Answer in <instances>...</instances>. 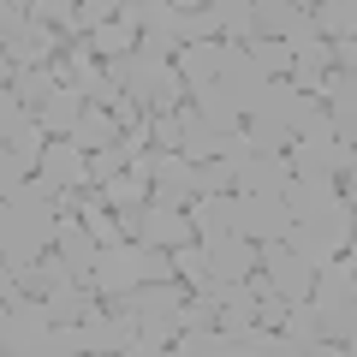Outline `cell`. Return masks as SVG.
I'll return each mask as SVG.
<instances>
[{
  "label": "cell",
  "mask_w": 357,
  "mask_h": 357,
  "mask_svg": "<svg viewBox=\"0 0 357 357\" xmlns=\"http://www.w3.org/2000/svg\"><path fill=\"white\" fill-rule=\"evenodd\" d=\"M351 298H357V268H351V250H340L333 262L316 268L310 280V304L321 316V340L333 351H351Z\"/></svg>",
  "instance_id": "6da1fadb"
},
{
  "label": "cell",
  "mask_w": 357,
  "mask_h": 357,
  "mask_svg": "<svg viewBox=\"0 0 357 357\" xmlns=\"http://www.w3.org/2000/svg\"><path fill=\"white\" fill-rule=\"evenodd\" d=\"M54 244V215H24V208H0V262L13 268H24V262H36L42 250Z\"/></svg>",
  "instance_id": "7a4b0ae2"
},
{
  "label": "cell",
  "mask_w": 357,
  "mask_h": 357,
  "mask_svg": "<svg viewBox=\"0 0 357 357\" xmlns=\"http://www.w3.org/2000/svg\"><path fill=\"white\" fill-rule=\"evenodd\" d=\"M84 286H89L96 298L131 292V286H137V244H131V238L102 244V250H96V262H89V274H84Z\"/></svg>",
  "instance_id": "3957f363"
},
{
  "label": "cell",
  "mask_w": 357,
  "mask_h": 357,
  "mask_svg": "<svg viewBox=\"0 0 357 357\" xmlns=\"http://www.w3.org/2000/svg\"><path fill=\"white\" fill-rule=\"evenodd\" d=\"M48 333H54L48 304L18 292L13 304H6V345H0V351H48Z\"/></svg>",
  "instance_id": "277c9868"
},
{
  "label": "cell",
  "mask_w": 357,
  "mask_h": 357,
  "mask_svg": "<svg viewBox=\"0 0 357 357\" xmlns=\"http://www.w3.org/2000/svg\"><path fill=\"white\" fill-rule=\"evenodd\" d=\"M232 203H238V232L250 244H274L292 232V208H286V197H238L232 191Z\"/></svg>",
  "instance_id": "5b68a950"
},
{
  "label": "cell",
  "mask_w": 357,
  "mask_h": 357,
  "mask_svg": "<svg viewBox=\"0 0 357 357\" xmlns=\"http://www.w3.org/2000/svg\"><path fill=\"white\" fill-rule=\"evenodd\" d=\"M286 178H292V167H286V155H262L250 149L244 161H232V191L238 197H280Z\"/></svg>",
  "instance_id": "8992f818"
},
{
  "label": "cell",
  "mask_w": 357,
  "mask_h": 357,
  "mask_svg": "<svg viewBox=\"0 0 357 357\" xmlns=\"http://www.w3.org/2000/svg\"><path fill=\"white\" fill-rule=\"evenodd\" d=\"M203 244V268L215 280H250L256 274V244L244 232H220V238H197Z\"/></svg>",
  "instance_id": "52a82bcc"
},
{
  "label": "cell",
  "mask_w": 357,
  "mask_h": 357,
  "mask_svg": "<svg viewBox=\"0 0 357 357\" xmlns=\"http://www.w3.org/2000/svg\"><path fill=\"white\" fill-rule=\"evenodd\" d=\"M280 197H286V208H292V220H316V215H328L345 191H340L333 173H292Z\"/></svg>",
  "instance_id": "ba28073f"
},
{
  "label": "cell",
  "mask_w": 357,
  "mask_h": 357,
  "mask_svg": "<svg viewBox=\"0 0 357 357\" xmlns=\"http://www.w3.org/2000/svg\"><path fill=\"white\" fill-rule=\"evenodd\" d=\"M220 84L232 89V102H238V114H256L262 107V84L268 77L250 66V54H244V42H220Z\"/></svg>",
  "instance_id": "9c48e42d"
},
{
  "label": "cell",
  "mask_w": 357,
  "mask_h": 357,
  "mask_svg": "<svg viewBox=\"0 0 357 357\" xmlns=\"http://www.w3.org/2000/svg\"><path fill=\"white\" fill-rule=\"evenodd\" d=\"M256 114H274V119H286V126H304V119H316L321 114V96L316 89H298L292 77H268L262 84V107H256Z\"/></svg>",
  "instance_id": "30bf717a"
},
{
  "label": "cell",
  "mask_w": 357,
  "mask_h": 357,
  "mask_svg": "<svg viewBox=\"0 0 357 357\" xmlns=\"http://www.w3.org/2000/svg\"><path fill=\"white\" fill-rule=\"evenodd\" d=\"M185 220H191L197 238H220V232H238V203H232V191L191 197V203H185Z\"/></svg>",
  "instance_id": "8fae6325"
},
{
  "label": "cell",
  "mask_w": 357,
  "mask_h": 357,
  "mask_svg": "<svg viewBox=\"0 0 357 357\" xmlns=\"http://www.w3.org/2000/svg\"><path fill=\"white\" fill-rule=\"evenodd\" d=\"M185 238H197L185 208H161V203H143V220H137V244H161V250H178Z\"/></svg>",
  "instance_id": "7c38bea8"
},
{
  "label": "cell",
  "mask_w": 357,
  "mask_h": 357,
  "mask_svg": "<svg viewBox=\"0 0 357 357\" xmlns=\"http://www.w3.org/2000/svg\"><path fill=\"white\" fill-rule=\"evenodd\" d=\"M60 48H66L60 30H48V24H36V18H24V30L6 42V60H13V66H48Z\"/></svg>",
  "instance_id": "4fadbf2b"
},
{
  "label": "cell",
  "mask_w": 357,
  "mask_h": 357,
  "mask_svg": "<svg viewBox=\"0 0 357 357\" xmlns=\"http://www.w3.org/2000/svg\"><path fill=\"white\" fill-rule=\"evenodd\" d=\"M54 250H60L66 262H72V274L84 280V274H89V262H96V250H102V244L89 238V227H84L77 215H54Z\"/></svg>",
  "instance_id": "5bb4252c"
},
{
  "label": "cell",
  "mask_w": 357,
  "mask_h": 357,
  "mask_svg": "<svg viewBox=\"0 0 357 357\" xmlns=\"http://www.w3.org/2000/svg\"><path fill=\"white\" fill-rule=\"evenodd\" d=\"M173 72L185 77V89H203L220 77V42H178L173 48Z\"/></svg>",
  "instance_id": "9a60e30c"
},
{
  "label": "cell",
  "mask_w": 357,
  "mask_h": 357,
  "mask_svg": "<svg viewBox=\"0 0 357 357\" xmlns=\"http://www.w3.org/2000/svg\"><path fill=\"white\" fill-rule=\"evenodd\" d=\"M36 173L48 178V185H89V178H84V149H77L72 137H48V143H42Z\"/></svg>",
  "instance_id": "2e32d148"
},
{
  "label": "cell",
  "mask_w": 357,
  "mask_h": 357,
  "mask_svg": "<svg viewBox=\"0 0 357 357\" xmlns=\"http://www.w3.org/2000/svg\"><path fill=\"white\" fill-rule=\"evenodd\" d=\"M66 137H72L77 149L89 155V149H102V143H119V119L107 114V107H96V102H84V107H77V126L66 131Z\"/></svg>",
  "instance_id": "e0dca14e"
},
{
  "label": "cell",
  "mask_w": 357,
  "mask_h": 357,
  "mask_svg": "<svg viewBox=\"0 0 357 357\" xmlns=\"http://www.w3.org/2000/svg\"><path fill=\"white\" fill-rule=\"evenodd\" d=\"M191 107H197V114H203L215 131H232V126H244L238 102H232V89L220 84V77H215V84H203V89H191Z\"/></svg>",
  "instance_id": "ac0fdd59"
},
{
  "label": "cell",
  "mask_w": 357,
  "mask_h": 357,
  "mask_svg": "<svg viewBox=\"0 0 357 357\" xmlns=\"http://www.w3.org/2000/svg\"><path fill=\"white\" fill-rule=\"evenodd\" d=\"M96 197H102L107 208H143V203H149V173H143V167H126V173L102 178Z\"/></svg>",
  "instance_id": "d6986e66"
},
{
  "label": "cell",
  "mask_w": 357,
  "mask_h": 357,
  "mask_svg": "<svg viewBox=\"0 0 357 357\" xmlns=\"http://www.w3.org/2000/svg\"><path fill=\"white\" fill-rule=\"evenodd\" d=\"M77 107H84V102H77V89L54 84V89H48V102L36 107V126L48 131V137H66V131L77 126Z\"/></svg>",
  "instance_id": "ffe728a7"
},
{
  "label": "cell",
  "mask_w": 357,
  "mask_h": 357,
  "mask_svg": "<svg viewBox=\"0 0 357 357\" xmlns=\"http://www.w3.org/2000/svg\"><path fill=\"white\" fill-rule=\"evenodd\" d=\"M333 72V54H328V42H304V48H292V66H286V77H292L298 89H316L321 77Z\"/></svg>",
  "instance_id": "44dd1931"
},
{
  "label": "cell",
  "mask_w": 357,
  "mask_h": 357,
  "mask_svg": "<svg viewBox=\"0 0 357 357\" xmlns=\"http://www.w3.org/2000/svg\"><path fill=\"white\" fill-rule=\"evenodd\" d=\"M54 84H60V77H54L48 66H13V77H6V89H13V96L30 107V114L48 102V89H54Z\"/></svg>",
  "instance_id": "7402d4cb"
},
{
  "label": "cell",
  "mask_w": 357,
  "mask_h": 357,
  "mask_svg": "<svg viewBox=\"0 0 357 357\" xmlns=\"http://www.w3.org/2000/svg\"><path fill=\"white\" fill-rule=\"evenodd\" d=\"M244 137H250V149H262V155H286L292 126L274 119V114H244Z\"/></svg>",
  "instance_id": "603a6c76"
},
{
  "label": "cell",
  "mask_w": 357,
  "mask_h": 357,
  "mask_svg": "<svg viewBox=\"0 0 357 357\" xmlns=\"http://www.w3.org/2000/svg\"><path fill=\"white\" fill-rule=\"evenodd\" d=\"M244 54H250V66L262 77H286V66H292V48H286L280 36H250V42H244Z\"/></svg>",
  "instance_id": "cb8c5ba5"
},
{
  "label": "cell",
  "mask_w": 357,
  "mask_h": 357,
  "mask_svg": "<svg viewBox=\"0 0 357 357\" xmlns=\"http://www.w3.org/2000/svg\"><path fill=\"white\" fill-rule=\"evenodd\" d=\"M310 24H316L321 42L351 36V0H316V6H310Z\"/></svg>",
  "instance_id": "d4e9b609"
},
{
  "label": "cell",
  "mask_w": 357,
  "mask_h": 357,
  "mask_svg": "<svg viewBox=\"0 0 357 357\" xmlns=\"http://www.w3.org/2000/svg\"><path fill=\"white\" fill-rule=\"evenodd\" d=\"M178 42H220L215 6H178Z\"/></svg>",
  "instance_id": "484cf974"
},
{
  "label": "cell",
  "mask_w": 357,
  "mask_h": 357,
  "mask_svg": "<svg viewBox=\"0 0 357 357\" xmlns=\"http://www.w3.org/2000/svg\"><path fill=\"white\" fill-rule=\"evenodd\" d=\"M126 48H137V30H126L119 18H107V24L89 30V54H96V60H114V54H126Z\"/></svg>",
  "instance_id": "4316f807"
},
{
  "label": "cell",
  "mask_w": 357,
  "mask_h": 357,
  "mask_svg": "<svg viewBox=\"0 0 357 357\" xmlns=\"http://www.w3.org/2000/svg\"><path fill=\"white\" fill-rule=\"evenodd\" d=\"M126 167H131L126 143H102V149H89V155H84V178H89V185H102V178L126 173Z\"/></svg>",
  "instance_id": "83f0119b"
},
{
  "label": "cell",
  "mask_w": 357,
  "mask_h": 357,
  "mask_svg": "<svg viewBox=\"0 0 357 357\" xmlns=\"http://www.w3.org/2000/svg\"><path fill=\"white\" fill-rule=\"evenodd\" d=\"M208 191H232V161H220V155L191 161V197H208Z\"/></svg>",
  "instance_id": "f1b7e54d"
},
{
  "label": "cell",
  "mask_w": 357,
  "mask_h": 357,
  "mask_svg": "<svg viewBox=\"0 0 357 357\" xmlns=\"http://www.w3.org/2000/svg\"><path fill=\"white\" fill-rule=\"evenodd\" d=\"M178 316H137V351H173Z\"/></svg>",
  "instance_id": "f546056e"
},
{
  "label": "cell",
  "mask_w": 357,
  "mask_h": 357,
  "mask_svg": "<svg viewBox=\"0 0 357 357\" xmlns=\"http://www.w3.org/2000/svg\"><path fill=\"white\" fill-rule=\"evenodd\" d=\"M72 13H77V0H30V6H24V18L60 30V36H77V30H72Z\"/></svg>",
  "instance_id": "4dcf8cb0"
},
{
  "label": "cell",
  "mask_w": 357,
  "mask_h": 357,
  "mask_svg": "<svg viewBox=\"0 0 357 357\" xmlns=\"http://www.w3.org/2000/svg\"><path fill=\"white\" fill-rule=\"evenodd\" d=\"M185 102H191V89H185V77H178L173 66H167V72H161V84L149 89V114H173V107H185Z\"/></svg>",
  "instance_id": "1f68e13d"
},
{
  "label": "cell",
  "mask_w": 357,
  "mask_h": 357,
  "mask_svg": "<svg viewBox=\"0 0 357 357\" xmlns=\"http://www.w3.org/2000/svg\"><path fill=\"white\" fill-rule=\"evenodd\" d=\"M0 143H13V149H18V161H24L30 173H36V161H42V143H48V131H42V126H36V114H30L24 126L13 131V137H0Z\"/></svg>",
  "instance_id": "d6a6232c"
},
{
  "label": "cell",
  "mask_w": 357,
  "mask_h": 357,
  "mask_svg": "<svg viewBox=\"0 0 357 357\" xmlns=\"http://www.w3.org/2000/svg\"><path fill=\"white\" fill-rule=\"evenodd\" d=\"M173 274H178L185 286H191V292L208 280V268H203V244H197V238H185V244L173 250Z\"/></svg>",
  "instance_id": "836d02e7"
},
{
  "label": "cell",
  "mask_w": 357,
  "mask_h": 357,
  "mask_svg": "<svg viewBox=\"0 0 357 357\" xmlns=\"http://www.w3.org/2000/svg\"><path fill=\"white\" fill-rule=\"evenodd\" d=\"M24 119H30V107L18 102V96H13L6 84H0V137H13V131L24 126Z\"/></svg>",
  "instance_id": "e575fe53"
},
{
  "label": "cell",
  "mask_w": 357,
  "mask_h": 357,
  "mask_svg": "<svg viewBox=\"0 0 357 357\" xmlns=\"http://www.w3.org/2000/svg\"><path fill=\"white\" fill-rule=\"evenodd\" d=\"M280 321H286V298L280 292H256V328H274V333H280Z\"/></svg>",
  "instance_id": "d590c367"
},
{
  "label": "cell",
  "mask_w": 357,
  "mask_h": 357,
  "mask_svg": "<svg viewBox=\"0 0 357 357\" xmlns=\"http://www.w3.org/2000/svg\"><path fill=\"white\" fill-rule=\"evenodd\" d=\"M149 149H178V119L173 114H149Z\"/></svg>",
  "instance_id": "8d00e7d4"
},
{
  "label": "cell",
  "mask_w": 357,
  "mask_h": 357,
  "mask_svg": "<svg viewBox=\"0 0 357 357\" xmlns=\"http://www.w3.org/2000/svg\"><path fill=\"white\" fill-rule=\"evenodd\" d=\"M280 42H286V48H304V42H316V24H310V6H298V13H292V24L280 30Z\"/></svg>",
  "instance_id": "74e56055"
},
{
  "label": "cell",
  "mask_w": 357,
  "mask_h": 357,
  "mask_svg": "<svg viewBox=\"0 0 357 357\" xmlns=\"http://www.w3.org/2000/svg\"><path fill=\"white\" fill-rule=\"evenodd\" d=\"M24 173H30V167L18 161V149H13V143H0V191H13Z\"/></svg>",
  "instance_id": "f35d334b"
},
{
  "label": "cell",
  "mask_w": 357,
  "mask_h": 357,
  "mask_svg": "<svg viewBox=\"0 0 357 357\" xmlns=\"http://www.w3.org/2000/svg\"><path fill=\"white\" fill-rule=\"evenodd\" d=\"M18 30H24V13H18L13 0H0V48H6V42H13Z\"/></svg>",
  "instance_id": "ab89813d"
},
{
  "label": "cell",
  "mask_w": 357,
  "mask_h": 357,
  "mask_svg": "<svg viewBox=\"0 0 357 357\" xmlns=\"http://www.w3.org/2000/svg\"><path fill=\"white\" fill-rule=\"evenodd\" d=\"M328 54H333V72H351V66H357V42H351V36L328 42Z\"/></svg>",
  "instance_id": "60d3db41"
},
{
  "label": "cell",
  "mask_w": 357,
  "mask_h": 357,
  "mask_svg": "<svg viewBox=\"0 0 357 357\" xmlns=\"http://www.w3.org/2000/svg\"><path fill=\"white\" fill-rule=\"evenodd\" d=\"M6 77H13V60H6V48H0V84H6Z\"/></svg>",
  "instance_id": "b9f144b4"
},
{
  "label": "cell",
  "mask_w": 357,
  "mask_h": 357,
  "mask_svg": "<svg viewBox=\"0 0 357 357\" xmlns=\"http://www.w3.org/2000/svg\"><path fill=\"white\" fill-rule=\"evenodd\" d=\"M0 345H6V304H0Z\"/></svg>",
  "instance_id": "7bdbcfd3"
},
{
  "label": "cell",
  "mask_w": 357,
  "mask_h": 357,
  "mask_svg": "<svg viewBox=\"0 0 357 357\" xmlns=\"http://www.w3.org/2000/svg\"><path fill=\"white\" fill-rule=\"evenodd\" d=\"M173 6H208V0H173Z\"/></svg>",
  "instance_id": "ee69618b"
},
{
  "label": "cell",
  "mask_w": 357,
  "mask_h": 357,
  "mask_svg": "<svg viewBox=\"0 0 357 357\" xmlns=\"http://www.w3.org/2000/svg\"><path fill=\"white\" fill-rule=\"evenodd\" d=\"M13 6H18V13H24V6H30V0H13Z\"/></svg>",
  "instance_id": "f6af8a7d"
},
{
  "label": "cell",
  "mask_w": 357,
  "mask_h": 357,
  "mask_svg": "<svg viewBox=\"0 0 357 357\" xmlns=\"http://www.w3.org/2000/svg\"><path fill=\"white\" fill-rule=\"evenodd\" d=\"M0 208H6V191H0Z\"/></svg>",
  "instance_id": "bcb514c9"
}]
</instances>
